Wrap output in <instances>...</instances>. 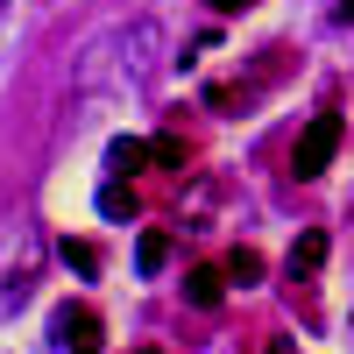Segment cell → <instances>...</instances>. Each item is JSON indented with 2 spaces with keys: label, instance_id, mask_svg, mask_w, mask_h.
Here are the masks:
<instances>
[{
  "label": "cell",
  "instance_id": "cell-1",
  "mask_svg": "<svg viewBox=\"0 0 354 354\" xmlns=\"http://www.w3.org/2000/svg\"><path fill=\"white\" fill-rule=\"evenodd\" d=\"M340 135H347V121H340V113H312V121H305V135H298V149H290V177H298V185H305V177H319V170L333 163Z\"/></svg>",
  "mask_w": 354,
  "mask_h": 354
},
{
  "label": "cell",
  "instance_id": "cell-2",
  "mask_svg": "<svg viewBox=\"0 0 354 354\" xmlns=\"http://www.w3.org/2000/svg\"><path fill=\"white\" fill-rule=\"evenodd\" d=\"M50 340L64 347V354H100V312L93 305H64L50 319Z\"/></svg>",
  "mask_w": 354,
  "mask_h": 354
},
{
  "label": "cell",
  "instance_id": "cell-3",
  "mask_svg": "<svg viewBox=\"0 0 354 354\" xmlns=\"http://www.w3.org/2000/svg\"><path fill=\"white\" fill-rule=\"evenodd\" d=\"M185 298H192L198 312H213V305L227 298V270H213V262H198V270L185 277Z\"/></svg>",
  "mask_w": 354,
  "mask_h": 354
},
{
  "label": "cell",
  "instance_id": "cell-4",
  "mask_svg": "<svg viewBox=\"0 0 354 354\" xmlns=\"http://www.w3.org/2000/svg\"><path fill=\"white\" fill-rule=\"evenodd\" d=\"M100 213L106 220H135V185H128V177H106V185H100Z\"/></svg>",
  "mask_w": 354,
  "mask_h": 354
},
{
  "label": "cell",
  "instance_id": "cell-5",
  "mask_svg": "<svg viewBox=\"0 0 354 354\" xmlns=\"http://www.w3.org/2000/svg\"><path fill=\"white\" fill-rule=\"evenodd\" d=\"M163 262H170V234H163V227H149V234L135 241V270H142V277H156Z\"/></svg>",
  "mask_w": 354,
  "mask_h": 354
},
{
  "label": "cell",
  "instance_id": "cell-6",
  "mask_svg": "<svg viewBox=\"0 0 354 354\" xmlns=\"http://www.w3.org/2000/svg\"><path fill=\"white\" fill-rule=\"evenodd\" d=\"M156 149H149V142H135V135H121V142H113V149H106V163H113V177H135L142 163H149Z\"/></svg>",
  "mask_w": 354,
  "mask_h": 354
},
{
  "label": "cell",
  "instance_id": "cell-7",
  "mask_svg": "<svg viewBox=\"0 0 354 354\" xmlns=\"http://www.w3.org/2000/svg\"><path fill=\"white\" fill-rule=\"evenodd\" d=\"M326 227H312V234H298V248H290V270H319V262H326Z\"/></svg>",
  "mask_w": 354,
  "mask_h": 354
},
{
  "label": "cell",
  "instance_id": "cell-8",
  "mask_svg": "<svg viewBox=\"0 0 354 354\" xmlns=\"http://www.w3.org/2000/svg\"><path fill=\"white\" fill-rule=\"evenodd\" d=\"M220 270H227V283H241V290H248V283H262V255H255V248H234Z\"/></svg>",
  "mask_w": 354,
  "mask_h": 354
},
{
  "label": "cell",
  "instance_id": "cell-9",
  "mask_svg": "<svg viewBox=\"0 0 354 354\" xmlns=\"http://www.w3.org/2000/svg\"><path fill=\"white\" fill-rule=\"evenodd\" d=\"M149 149H156V163H163V170H185V156H192V149H185V135H156Z\"/></svg>",
  "mask_w": 354,
  "mask_h": 354
},
{
  "label": "cell",
  "instance_id": "cell-10",
  "mask_svg": "<svg viewBox=\"0 0 354 354\" xmlns=\"http://www.w3.org/2000/svg\"><path fill=\"white\" fill-rule=\"evenodd\" d=\"M64 262H71L78 277H93V270H100V248H93V241H64Z\"/></svg>",
  "mask_w": 354,
  "mask_h": 354
},
{
  "label": "cell",
  "instance_id": "cell-11",
  "mask_svg": "<svg viewBox=\"0 0 354 354\" xmlns=\"http://www.w3.org/2000/svg\"><path fill=\"white\" fill-rule=\"evenodd\" d=\"M248 8V0H213V15H241Z\"/></svg>",
  "mask_w": 354,
  "mask_h": 354
},
{
  "label": "cell",
  "instance_id": "cell-12",
  "mask_svg": "<svg viewBox=\"0 0 354 354\" xmlns=\"http://www.w3.org/2000/svg\"><path fill=\"white\" fill-rule=\"evenodd\" d=\"M270 354H298V347H290V340H283V333H277V340H270Z\"/></svg>",
  "mask_w": 354,
  "mask_h": 354
},
{
  "label": "cell",
  "instance_id": "cell-13",
  "mask_svg": "<svg viewBox=\"0 0 354 354\" xmlns=\"http://www.w3.org/2000/svg\"><path fill=\"white\" fill-rule=\"evenodd\" d=\"M333 15H340V21H354V0H340V8H333Z\"/></svg>",
  "mask_w": 354,
  "mask_h": 354
},
{
  "label": "cell",
  "instance_id": "cell-14",
  "mask_svg": "<svg viewBox=\"0 0 354 354\" xmlns=\"http://www.w3.org/2000/svg\"><path fill=\"white\" fill-rule=\"evenodd\" d=\"M135 354H163V347H135Z\"/></svg>",
  "mask_w": 354,
  "mask_h": 354
}]
</instances>
